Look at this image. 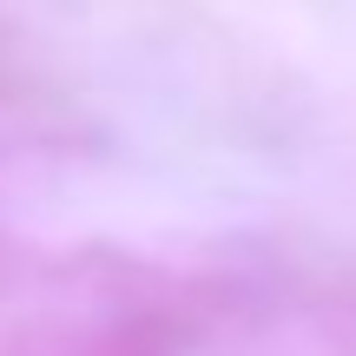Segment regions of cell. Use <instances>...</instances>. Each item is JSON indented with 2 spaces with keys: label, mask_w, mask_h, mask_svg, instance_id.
<instances>
[]
</instances>
